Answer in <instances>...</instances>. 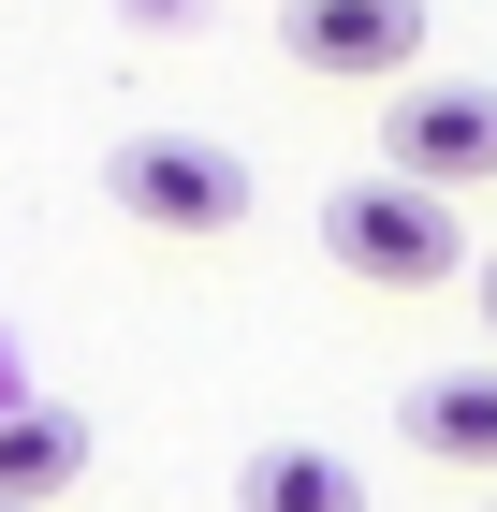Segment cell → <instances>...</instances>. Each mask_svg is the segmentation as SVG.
I'll use <instances>...</instances> for the list:
<instances>
[{"label": "cell", "mask_w": 497, "mask_h": 512, "mask_svg": "<svg viewBox=\"0 0 497 512\" xmlns=\"http://www.w3.org/2000/svg\"><path fill=\"white\" fill-rule=\"evenodd\" d=\"M322 249H337L366 293H439V278L468 264V220L439 191H410V176H351V191H322Z\"/></svg>", "instance_id": "obj_1"}, {"label": "cell", "mask_w": 497, "mask_h": 512, "mask_svg": "<svg viewBox=\"0 0 497 512\" xmlns=\"http://www.w3.org/2000/svg\"><path fill=\"white\" fill-rule=\"evenodd\" d=\"M103 191L132 235H234L249 220V161L220 147V132H117Z\"/></svg>", "instance_id": "obj_2"}, {"label": "cell", "mask_w": 497, "mask_h": 512, "mask_svg": "<svg viewBox=\"0 0 497 512\" xmlns=\"http://www.w3.org/2000/svg\"><path fill=\"white\" fill-rule=\"evenodd\" d=\"M381 176L410 191H497V88H454V74H410L381 88Z\"/></svg>", "instance_id": "obj_3"}, {"label": "cell", "mask_w": 497, "mask_h": 512, "mask_svg": "<svg viewBox=\"0 0 497 512\" xmlns=\"http://www.w3.org/2000/svg\"><path fill=\"white\" fill-rule=\"evenodd\" d=\"M278 59L293 74H410L424 59V0H278Z\"/></svg>", "instance_id": "obj_4"}, {"label": "cell", "mask_w": 497, "mask_h": 512, "mask_svg": "<svg viewBox=\"0 0 497 512\" xmlns=\"http://www.w3.org/2000/svg\"><path fill=\"white\" fill-rule=\"evenodd\" d=\"M88 483V410L59 395H0V512H44Z\"/></svg>", "instance_id": "obj_5"}, {"label": "cell", "mask_w": 497, "mask_h": 512, "mask_svg": "<svg viewBox=\"0 0 497 512\" xmlns=\"http://www.w3.org/2000/svg\"><path fill=\"white\" fill-rule=\"evenodd\" d=\"M395 425H410V454H439V469H497V366H424V381L395 395Z\"/></svg>", "instance_id": "obj_6"}, {"label": "cell", "mask_w": 497, "mask_h": 512, "mask_svg": "<svg viewBox=\"0 0 497 512\" xmlns=\"http://www.w3.org/2000/svg\"><path fill=\"white\" fill-rule=\"evenodd\" d=\"M234 512H366V469L322 454V439H264V454L234 469Z\"/></svg>", "instance_id": "obj_7"}, {"label": "cell", "mask_w": 497, "mask_h": 512, "mask_svg": "<svg viewBox=\"0 0 497 512\" xmlns=\"http://www.w3.org/2000/svg\"><path fill=\"white\" fill-rule=\"evenodd\" d=\"M483 337H497V264H483Z\"/></svg>", "instance_id": "obj_8"}, {"label": "cell", "mask_w": 497, "mask_h": 512, "mask_svg": "<svg viewBox=\"0 0 497 512\" xmlns=\"http://www.w3.org/2000/svg\"><path fill=\"white\" fill-rule=\"evenodd\" d=\"M483 512H497V498H483Z\"/></svg>", "instance_id": "obj_9"}]
</instances>
